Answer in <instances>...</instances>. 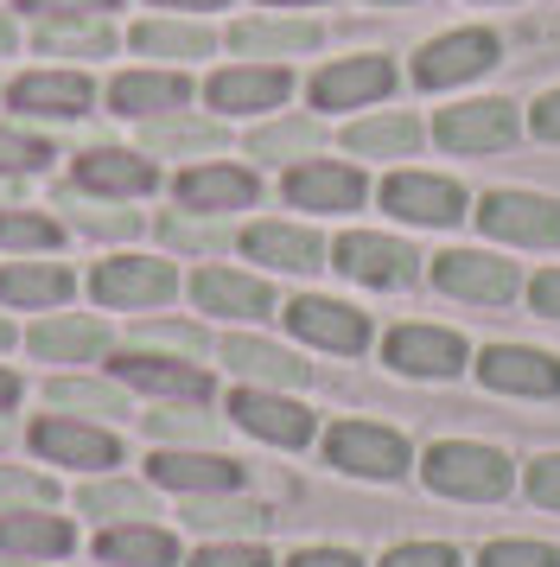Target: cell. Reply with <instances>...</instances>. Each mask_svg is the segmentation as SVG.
<instances>
[{
  "mask_svg": "<svg viewBox=\"0 0 560 567\" xmlns=\"http://www.w3.org/2000/svg\"><path fill=\"white\" fill-rule=\"evenodd\" d=\"M178 198H185V210H242L255 205V173H242V166H191L185 179H178Z\"/></svg>",
  "mask_w": 560,
  "mask_h": 567,
  "instance_id": "cell-19",
  "label": "cell"
},
{
  "mask_svg": "<svg viewBox=\"0 0 560 567\" xmlns=\"http://www.w3.org/2000/svg\"><path fill=\"white\" fill-rule=\"evenodd\" d=\"M421 478L433 497H453V504H497L516 491V465L509 453L484 446V440H439L421 453Z\"/></svg>",
  "mask_w": 560,
  "mask_h": 567,
  "instance_id": "cell-1",
  "label": "cell"
},
{
  "mask_svg": "<svg viewBox=\"0 0 560 567\" xmlns=\"http://www.w3.org/2000/svg\"><path fill=\"white\" fill-rule=\"evenodd\" d=\"M32 344H39L45 358H96L102 351V326H90V319H51V326L32 332Z\"/></svg>",
  "mask_w": 560,
  "mask_h": 567,
  "instance_id": "cell-37",
  "label": "cell"
},
{
  "mask_svg": "<svg viewBox=\"0 0 560 567\" xmlns=\"http://www.w3.org/2000/svg\"><path fill=\"white\" fill-rule=\"evenodd\" d=\"M376 7H402V0H376Z\"/></svg>",
  "mask_w": 560,
  "mask_h": 567,
  "instance_id": "cell-57",
  "label": "cell"
},
{
  "mask_svg": "<svg viewBox=\"0 0 560 567\" xmlns=\"http://www.w3.org/2000/svg\"><path fill=\"white\" fill-rule=\"evenodd\" d=\"M7 39H13V27H7V20H0V52H7Z\"/></svg>",
  "mask_w": 560,
  "mask_h": 567,
  "instance_id": "cell-56",
  "label": "cell"
},
{
  "mask_svg": "<svg viewBox=\"0 0 560 567\" xmlns=\"http://www.w3.org/2000/svg\"><path fill=\"white\" fill-rule=\"evenodd\" d=\"M102 561H115V567H173L178 561V542L166 536V529H108L102 536Z\"/></svg>",
  "mask_w": 560,
  "mask_h": 567,
  "instance_id": "cell-29",
  "label": "cell"
},
{
  "mask_svg": "<svg viewBox=\"0 0 560 567\" xmlns=\"http://www.w3.org/2000/svg\"><path fill=\"white\" fill-rule=\"evenodd\" d=\"M427 141V128L414 122V115H402V109H388V115H363V122H351L344 128V147L363 159H402L414 154Z\"/></svg>",
  "mask_w": 560,
  "mask_h": 567,
  "instance_id": "cell-20",
  "label": "cell"
},
{
  "mask_svg": "<svg viewBox=\"0 0 560 567\" xmlns=\"http://www.w3.org/2000/svg\"><path fill=\"white\" fill-rule=\"evenodd\" d=\"M64 293H71L64 268H7L0 275V300H13V307H51Z\"/></svg>",
  "mask_w": 560,
  "mask_h": 567,
  "instance_id": "cell-34",
  "label": "cell"
},
{
  "mask_svg": "<svg viewBox=\"0 0 560 567\" xmlns=\"http://www.w3.org/2000/svg\"><path fill=\"white\" fill-rule=\"evenodd\" d=\"M153 434H178V440H210L204 414H153Z\"/></svg>",
  "mask_w": 560,
  "mask_h": 567,
  "instance_id": "cell-49",
  "label": "cell"
},
{
  "mask_svg": "<svg viewBox=\"0 0 560 567\" xmlns=\"http://www.w3.org/2000/svg\"><path fill=\"white\" fill-rule=\"evenodd\" d=\"M153 478L173 491H191V497H210V491H236V465L217 460V453H159L153 460Z\"/></svg>",
  "mask_w": 560,
  "mask_h": 567,
  "instance_id": "cell-23",
  "label": "cell"
},
{
  "mask_svg": "<svg viewBox=\"0 0 560 567\" xmlns=\"http://www.w3.org/2000/svg\"><path fill=\"white\" fill-rule=\"evenodd\" d=\"M382 210L402 217V224H421V230H446L465 217V185L439 179V173H388L382 179Z\"/></svg>",
  "mask_w": 560,
  "mask_h": 567,
  "instance_id": "cell-8",
  "label": "cell"
},
{
  "mask_svg": "<svg viewBox=\"0 0 560 567\" xmlns=\"http://www.w3.org/2000/svg\"><path fill=\"white\" fill-rule=\"evenodd\" d=\"M478 567H560V555L548 548V542L504 536V542H484L478 548Z\"/></svg>",
  "mask_w": 560,
  "mask_h": 567,
  "instance_id": "cell-38",
  "label": "cell"
},
{
  "mask_svg": "<svg viewBox=\"0 0 560 567\" xmlns=\"http://www.w3.org/2000/svg\"><path fill=\"white\" fill-rule=\"evenodd\" d=\"M229 45L242 58H293V52L319 45V27L312 20H242L229 32Z\"/></svg>",
  "mask_w": 560,
  "mask_h": 567,
  "instance_id": "cell-25",
  "label": "cell"
},
{
  "mask_svg": "<svg viewBox=\"0 0 560 567\" xmlns=\"http://www.w3.org/2000/svg\"><path fill=\"white\" fill-rule=\"evenodd\" d=\"M147 147L153 154H217L224 147V128L217 122H153Z\"/></svg>",
  "mask_w": 560,
  "mask_h": 567,
  "instance_id": "cell-35",
  "label": "cell"
},
{
  "mask_svg": "<svg viewBox=\"0 0 560 567\" xmlns=\"http://www.w3.org/2000/svg\"><path fill=\"white\" fill-rule=\"evenodd\" d=\"M13 109H25V115H83L90 109V78H76V71L20 78L13 83Z\"/></svg>",
  "mask_w": 560,
  "mask_h": 567,
  "instance_id": "cell-22",
  "label": "cell"
},
{
  "mask_svg": "<svg viewBox=\"0 0 560 567\" xmlns=\"http://www.w3.org/2000/svg\"><path fill=\"white\" fill-rule=\"evenodd\" d=\"M191 529H229V536H261L268 529V511L261 504H224L217 491L210 497H191Z\"/></svg>",
  "mask_w": 560,
  "mask_h": 567,
  "instance_id": "cell-33",
  "label": "cell"
},
{
  "mask_svg": "<svg viewBox=\"0 0 560 567\" xmlns=\"http://www.w3.org/2000/svg\"><path fill=\"white\" fill-rule=\"evenodd\" d=\"M255 159H312L319 154V122H274L249 141Z\"/></svg>",
  "mask_w": 560,
  "mask_h": 567,
  "instance_id": "cell-36",
  "label": "cell"
},
{
  "mask_svg": "<svg viewBox=\"0 0 560 567\" xmlns=\"http://www.w3.org/2000/svg\"><path fill=\"white\" fill-rule=\"evenodd\" d=\"M224 358L236 377H249V383H274V389H293L305 383V363L293 358V351H280V344H261V338H229L224 344Z\"/></svg>",
  "mask_w": 560,
  "mask_h": 567,
  "instance_id": "cell-24",
  "label": "cell"
},
{
  "mask_svg": "<svg viewBox=\"0 0 560 567\" xmlns=\"http://www.w3.org/2000/svg\"><path fill=\"white\" fill-rule=\"evenodd\" d=\"M497 58H504L497 32H484V27L439 32V39H427V45L414 52V83H421V90H458V83L497 71Z\"/></svg>",
  "mask_w": 560,
  "mask_h": 567,
  "instance_id": "cell-4",
  "label": "cell"
},
{
  "mask_svg": "<svg viewBox=\"0 0 560 567\" xmlns=\"http://www.w3.org/2000/svg\"><path fill=\"white\" fill-rule=\"evenodd\" d=\"M134 52H147V58H210V32L185 27V20H147V27H134Z\"/></svg>",
  "mask_w": 560,
  "mask_h": 567,
  "instance_id": "cell-30",
  "label": "cell"
},
{
  "mask_svg": "<svg viewBox=\"0 0 560 567\" xmlns=\"http://www.w3.org/2000/svg\"><path fill=\"white\" fill-rule=\"evenodd\" d=\"M159 7H224V0H159Z\"/></svg>",
  "mask_w": 560,
  "mask_h": 567,
  "instance_id": "cell-53",
  "label": "cell"
},
{
  "mask_svg": "<svg viewBox=\"0 0 560 567\" xmlns=\"http://www.w3.org/2000/svg\"><path fill=\"white\" fill-rule=\"evenodd\" d=\"M325 460L351 478H402L414 465V446L395 427H376V421H338L325 434Z\"/></svg>",
  "mask_w": 560,
  "mask_h": 567,
  "instance_id": "cell-5",
  "label": "cell"
},
{
  "mask_svg": "<svg viewBox=\"0 0 560 567\" xmlns=\"http://www.w3.org/2000/svg\"><path fill=\"white\" fill-rule=\"evenodd\" d=\"M433 287L465 307H509L529 281L516 261L490 256V249H446V256H433Z\"/></svg>",
  "mask_w": 560,
  "mask_h": 567,
  "instance_id": "cell-2",
  "label": "cell"
},
{
  "mask_svg": "<svg viewBox=\"0 0 560 567\" xmlns=\"http://www.w3.org/2000/svg\"><path fill=\"white\" fill-rule=\"evenodd\" d=\"M191 300H198L204 312H224V319H261V312H274L268 281L236 275V268H204L198 281H191Z\"/></svg>",
  "mask_w": 560,
  "mask_h": 567,
  "instance_id": "cell-17",
  "label": "cell"
},
{
  "mask_svg": "<svg viewBox=\"0 0 560 567\" xmlns=\"http://www.w3.org/2000/svg\"><path fill=\"white\" fill-rule=\"evenodd\" d=\"M76 179L90 185V192H122V198H134V192H153V166L141 154H115V147H102V154L76 159Z\"/></svg>",
  "mask_w": 560,
  "mask_h": 567,
  "instance_id": "cell-28",
  "label": "cell"
},
{
  "mask_svg": "<svg viewBox=\"0 0 560 567\" xmlns=\"http://www.w3.org/2000/svg\"><path fill=\"white\" fill-rule=\"evenodd\" d=\"M185 96H191V83L178 71H127L108 90V103L122 115H166V109H185Z\"/></svg>",
  "mask_w": 560,
  "mask_h": 567,
  "instance_id": "cell-21",
  "label": "cell"
},
{
  "mask_svg": "<svg viewBox=\"0 0 560 567\" xmlns=\"http://www.w3.org/2000/svg\"><path fill=\"white\" fill-rule=\"evenodd\" d=\"M90 516H147V491L141 485H90L83 491Z\"/></svg>",
  "mask_w": 560,
  "mask_h": 567,
  "instance_id": "cell-39",
  "label": "cell"
},
{
  "mask_svg": "<svg viewBox=\"0 0 560 567\" xmlns=\"http://www.w3.org/2000/svg\"><path fill=\"white\" fill-rule=\"evenodd\" d=\"M58 230L45 217H20V210H0V249H51Z\"/></svg>",
  "mask_w": 560,
  "mask_h": 567,
  "instance_id": "cell-40",
  "label": "cell"
},
{
  "mask_svg": "<svg viewBox=\"0 0 560 567\" xmlns=\"http://www.w3.org/2000/svg\"><path fill=\"white\" fill-rule=\"evenodd\" d=\"M287 567H363V561H356L351 548H300Z\"/></svg>",
  "mask_w": 560,
  "mask_h": 567,
  "instance_id": "cell-50",
  "label": "cell"
},
{
  "mask_svg": "<svg viewBox=\"0 0 560 567\" xmlns=\"http://www.w3.org/2000/svg\"><path fill=\"white\" fill-rule=\"evenodd\" d=\"M471 217L490 243H509V249H554L560 243V205L541 192H484Z\"/></svg>",
  "mask_w": 560,
  "mask_h": 567,
  "instance_id": "cell-3",
  "label": "cell"
},
{
  "mask_svg": "<svg viewBox=\"0 0 560 567\" xmlns=\"http://www.w3.org/2000/svg\"><path fill=\"white\" fill-rule=\"evenodd\" d=\"M32 446L45 460H64V465H115V440L96 434V427H76V421H39L32 427Z\"/></svg>",
  "mask_w": 560,
  "mask_h": 567,
  "instance_id": "cell-26",
  "label": "cell"
},
{
  "mask_svg": "<svg viewBox=\"0 0 560 567\" xmlns=\"http://www.w3.org/2000/svg\"><path fill=\"white\" fill-rule=\"evenodd\" d=\"M0 344H7V326H0Z\"/></svg>",
  "mask_w": 560,
  "mask_h": 567,
  "instance_id": "cell-58",
  "label": "cell"
},
{
  "mask_svg": "<svg viewBox=\"0 0 560 567\" xmlns=\"http://www.w3.org/2000/svg\"><path fill=\"white\" fill-rule=\"evenodd\" d=\"M0 548H20V555H64L71 529L58 516H0Z\"/></svg>",
  "mask_w": 560,
  "mask_h": 567,
  "instance_id": "cell-31",
  "label": "cell"
},
{
  "mask_svg": "<svg viewBox=\"0 0 560 567\" xmlns=\"http://www.w3.org/2000/svg\"><path fill=\"white\" fill-rule=\"evenodd\" d=\"M382 358H388V370H402V377L439 383V377H458L471 351H465V338L446 332V326H395L388 344H382Z\"/></svg>",
  "mask_w": 560,
  "mask_h": 567,
  "instance_id": "cell-10",
  "label": "cell"
},
{
  "mask_svg": "<svg viewBox=\"0 0 560 567\" xmlns=\"http://www.w3.org/2000/svg\"><path fill=\"white\" fill-rule=\"evenodd\" d=\"M173 287H178V275L153 256H122V261H102L96 268L102 307H159V300H173Z\"/></svg>",
  "mask_w": 560,
  "mask_h": 567,
  "instance_id": "cell-15",
  "label": "cell"
},
{
  "mask_svg": "<svg viewBox=\"0 0 560 567\" xmlns=\"http://www.w3.org/2000/svg\"><path fill=\"white\" fill-rule=\"evenodd\" d=\"M370 198V185L356 166H338V159H300L293 173H287V205L300 210H325V217H344Z\"/></svg>",
  "mask_w": 560,
  "mask_h": 567,
  "instance_id": "cell-12",
  "label": "cell"
},
{
  "mask_svg": "<svg viewBox=\"0 0 560 567\" xmlns=\"http://www.w3.org/2000/svg\"><path fill=\"white\" fill-rule=\"evenodd\" d=\"M395 90V64L376 52L363 58H338V64H325L319 78H312V103L319 109H363V103H382Z\"/></svg>",
  "mask_w": 560,
  "mask_h": 567,
  "instance_id": "cell-13",
  "label": "cell"
},
{
  "mask_svg": "<svg viewBox=\"0 0 560 567\" xmlns=\"http://www.w3.org/2000/svg\"><path fill=\"white\" fill-rule=\"evenodd\" d=\"M522 293H529V307L541 312V319H560V268H541Z\"/></svg>",
  "mask_w": 560,
  "mask_h": 567,
  "instance_id": "cell-46",
  "label": "cell"
},
{
  "mask_svg": "<svg viewBox=\"0 0 560 567\" xmlns=\"http://www.w3.org/2000/svg\"><path fill=\"white\" fill-rule=\"evenodd\" d=\"M242 249H249L255 261L280 268V275H312V268H325V243L312 230H293V224H255V230L242 236Z\"/></svg>",
  "mask_w": 560,
  "mask_h": 567,
  "instance_id": "cell-18",
  "label": "cell"
},
{
  "mask_svg": "<svg viewBox=\"0 0 560 567\" xmlns=\"http://www.w3.org/2000/svg\"><path fill=\"white\" fill-rule=\"evenodd\" d=\"M478 383L490 395H522V402H548L560 395V358L554 351H535V344H490L478 351Z\"/></svg>",
  "mask_w": 560,
  "mask_h": 567,
  "instance_id": "cell-7",
  "label": "cell"
},
{
  "mask_svg": "<svg viewBox=\"0 0 560 567\" xmlns=\"http://www.w3.org/2000/svg\"><path fill=\"white\" fill-rule=\"evenodd\" d=\"M280 319L293 326V338L319 344V351H338V358L370 351V319H363L356 307H344V300H319V293H305V300H293Z\"/></svg>",
  "mask_w": 560,
  "mask_h": 567,
  "instance_id": "cell-11",
  "label": "cell"
},
{
  "mask_svg": "<svg viewBox=\"0 0 560 567\" xmlns=\"http://www.w3.org/2000/svg\"><path fill=\"white\" fill-rule=\"evenodd\" d=\"M32 166H45V147H39V141H25V134L0 128V173H32Z\"/></svg>",
  "mask_w": 560,
  "mask_h": 567,
  "instance_id": "cell-45",
  "label": "cell"
},
{
  "mask_svg": "<svg viewBox=\"0 0 560 567\" xmlns=\"http://www.w3.org/2000/svg\"><path fill=\"white\" fill-rule=\"evenodd\" d=\"M191 567H274L255 542H217V548H204V555H191Z\"/></svg>",
  "mask_w": 560,
  "mask_h": 567,
  "instance_id": "cell-44",
  "label": "cell"
},
{
  "mask_svg": "<svg viewBox=\"0 0 560 567\" xmlns=\"http://www.w3.org/2000/svg\"><path fill=\"white\" fill-rule=\"evenodd\" d=\"M529 134H541V141H554L560 147V90H548V96L529 109Z\"/></svg>",
  "mask_w": 560,
  "mask_h": 567,
  "instance_id": "cell-48",
  "label": "cell"
},
{
  "mask_svg": "<svg viewBox=\"0 0 560 567\" xmlns=\"http://www.w3.org/2000/svg\"><path fill=\"white\" fill-rule=\"evenodd\" d=\"M229 414H236L242 434L268 440V446H305L312 440V409L287 402V395H268V389H236Z\"/></svg>",
  "mask_w": 560,
  "mask_h": 567,
  "instance_id": "cell-14",
  "label": "cell"
},
{
  "mask_svg": "<svg viewBox=\"0 0 560 567\" xmlns=\"http://www.w3.org/2000/svg\"><path fill=\"white\" fill-rule=\"evenodd\" d=\"M122 377L134 389H153V395H178V402H204L210 395V377L191 370V363H173V358H122Z\"/></svg>",
  "mask_w": 560,
  "mask_h": 567,
  "instance_id": "cell-27",
  "label": "cell"
},
{
  "mask_svg": "<svg viewBox=\"0 0 560 567\" xmlns=\"http://www.w3.org/2000/svg\"><path fill=\"white\" fill-rule=\"evenodd\" d=\"M261 7H319V0H261Z\"/></svg>",
  "mask_w": 560,
  "mask_h": 567,
  "instance_id": "cell-55",
  "label": "cell"
},
{
  "mask_svg": "<svg viewBox=\"0 0 560 567\" xmlns=\"http://www.w3.org/2000/svg\"><path fill=\"white\" fill-rule=\"evenodd\" d=\"M51 485L45 478H25V472H0V504H45Z\"/></svg>",
  "mask_w": 560,
  "mask_h": 567,
  "instance_id": "cell-47",
  "label": "cell"
},
{
  "mask_svg": "<svg viewBox=\"0 0 560 567\" xmlns=\"http://www.w3.org/2000/svg\"><path fill=\"white\" fill-rule=\"evenodd\" d=\"M516 134H522V115L504 96H478V103L439 109V122H433V141L446 154H504V147H516Z\"/></svg>",
  "mask_w": 560,
  "mask_h": 567,
  "instance_id": "cell-6",
  "label": "cell"
},
{
  "mask_svg": "<svg viewBox=\"0 0 560 567\" xmlns=\"http://www.w3.org/2000/svg\"><path fill=\"white\" fill-rule=\"evenodd\" d=\"M382 567H465V561H458V548H446V542H402V548L382 555Z\"/></svg>",
  "mask_w": 560,
  "mask_h": 567,
  "instance_id": "cell-42",
  "label": "cell"
},
{
  "mask_svg": "<svg viewBox=\"0 0 560 567\" xmlns=\"http://www.w3.org/2000/svg\"><path fill=\"white\" fill-rule=\"evenodd\" d=\"M293 78L280 64H242V71H217L210 78V103L224 115H255V109H280Z\"/></svg>",
  "mask_w": 560,
  "mask_h": 567,
  "instance_id": "cell-16",
  "label": "cell"
},
{
  "mask_svg": "<svg viewBox=\"0 0 560 567\" xmlns=\"http://www.w3.org/2000/svg\"><path fill=\"white\" fill-rule=\"evenodd\" d=\"M58 409H96V414H122V395L108 383H51Z\"/></svg>",
  "mask_w": 560,
  "mask_h": 567,
  "instance_id": "cell-41",
  "label": "cell"
},
{
  "mask_svg": "<svg viewBox=\"0 0 560 567\" xmlns=\"http://www.w3.org/2000/svg\"><path fill=\"white\" fill-rule=\"evenodd\" d=\"M522 491H529L541 511H560V453H541V460L522 472Z\"/></svg>",
  "mask_w": 560,
  "mask_h": 567,
  "instance_id": "cell-43",
  "label": "cell"
},
{
  "mask_svg": "<svg viewBox=\"0 0 560 567\" xmlns=\"http://www.w3.org/2000/svg\"><path fill=\"white\" fill-rule=\"evenodd\" d=\"M25 7H45V13H102L115 0H25Z\"/></svg>",
  "mask_w": 560,
  "mask_h": 567,
  "instance_id": "cell-52",
  "label": "cell"
},
{
  "mask_svg": "<svg viewBox=\"0 0 560 567\" xmlns=\"http://www.w3.org/2000/svg\"><path fill=\"white\" fill-rule=\"evenodd\" d=\"M166 236L173 243H191V249H217L224 243V230H204V224H166Z\"/></svg>",
  "mask_w": 560,
  "mask_h": 567,
  "instance_id": "cell-51",
  "label": "cell"
},
{
  "mask_svg": "<svg viewBox=\"0 0 560 567\" xmlns=\"http://www.w3.org/2000/svg\"><path fill=\"white\" fill-rule=\"evenodd\" d=\"M7 402H13V377H0V409H7Z\"/></svg>",
  "mask_w": 560,
  "mask_h": 567,
  "instance_id": "cell-54",
  "label": "cell"
},
{
  "mask_svg": "<svg viewBox=\"0 0 560 567\" xmlns=\"http://www.w3.org/2000/svg\"><path fill=\"white\" fill-rule=\"evenodd\" d=\"M115 45V32L102 27V20H45L39 27V52H76V58H102Z\"/></svg>",
  "mask_w": 560,
  "mask_h": 567,
  "instance_id": "cell-32",
  "label": "cell"
},
{
  "mask_svg": "<svg viewBox=\"0 0 560 567\" xmlns=\"http://www.w3.org/2000/svg\"><path fill=\"white\" fill-rule=\"evenodd\" d=\"M331 268H338V275H351V281H363V287H414V275H421V256L407 249L402 236L351 230V236H338Z\"/></svg>",
  "mask_w": 560,
  "mask_h": 567,
  "instance_id": "cell-9",
  "label": "cell"
}]
</instances>
